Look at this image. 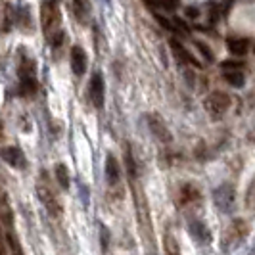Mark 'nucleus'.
<instances>
[{"label": "nucleus", "mask_w": 255, "mask_h": 255, "mask_svg": "<svg viewBox=\"0 0 255 255\" xmlns=\"http://www.w3.org/2000/svg\"><path fill=\"white\" fill-rule=\"evenodd\" d=\"M17 75H19V94L21 96H33L38 89L37 65H35V62L31 58H27V56L21 58Z\"/></svg>", "instance_id": "obj_1"}, {"label": "nucleus", "mask_w": 255, "mask_h": 255, "mask_svg": "<svg viewBox=\"0 0 255 255\" xmlns=\"http://www.w3.org/2000/svg\"><path fill=\"white\" fill-rule=\"evenodd\" d=\"M213 204L223 213L236 211V186L232 182H223L213 190Z\"/></svg>", "instance_id": "obj_2"}, {"label": "nucleus", "mask_w": 255, "mask_h": 255, "mask_svg": "<svg viewBox=\"0 0 255 255\" xmlns=\"http://www.w3.org/2000/svg\"><path fill=\"white\" fill-rule=\"evenodd\" d=\"M58 2L60 0H42L40 4V25L46 37H50L54 31H58V25H60Z\"/></svg>", "instance_id": "obj_3"}, {"label": "nucleus", "mask_w": 255, "mask_h": 255, "mask_svg": "<svg viewBox=\"0 0 255 255\" xmlns=\"http://www.w3.org/2000/svg\"><path fill=\"white\" fill-rule=\"evenodd\" d=\"M230 104H232V98H230L227 92L223 90H213L207 98H205V110L207 114L211 115L213 119H221L223 115L229 112Z\"/></svg>", "instance_id": "obj_4"}, {"label": "nucleus", "mask_w": 255, "mask_h": 255, "mask_svg": "<svg viewBox=\"0 0 255 255\" xmlns=\"http://www.w3.org/2000/svg\"><path fill=\"white\" fill-rule=\"evenodd\" d=\"M89 96L90 102L96 110H102L104 108V96H106V83H104L102 73H92L89 83Z\"/></svg>", "instance_id": "obj_5"}, {"label": "nucleus", "mask_w": 255, "mask_h": 255, "mask_svg": "<svg viewBox=\"0 0 255 255\" xmlns=\"http://www.w3.org/2000/svg\"><path fill=\"white\" fill-rule=\"evenodd\" d=\"M146 123H148V128H150V132H152L153 136L157 138L159 142H173V134H171V130L167 128L165 121L159 117L157 114H148L146 115Z\"/></svg>", "instance_id": "obj_6"}, {"label": "nucleus", "mask_w": 255, "mask_h": 255, "mask_svg": "<svg viewBox=\"0 0 255 255\" xmlns=\"http://www.w3.org/2000/svg\"><path fill=\"white\" fill-rule=\"evenodd\" d=\"M37 194H38V200L44 205V209L50 213L52 217H62L64 209H62V205H60V200L56 198V194H54L48 186H38Z\"/></svg>", "instance_id": "obj_7"}, {"label": "nucleus", "mask_w": 255, "mask_h": 255, "mask_svg": "<svg viewBox=\"0 0 255 255\" xmlns=\"http://www.w3.org/2000/svg\"><path fill=\"white\" fill-rule=\"evenodd\" d=\"M171 52H173V56L179 60L180 64H184V65H192V67H202V64L198 62V58L192 54L182 42H180L179 38H171Z\"/></svg>", "instance_id": "obj_8"}, {"label": "nucleus", "mask_w": 255, "mask_h": 255, "mask_svg": "<svg viewBox=\"0 0 255 255\" xmlns=\"http://www.w3.org/2000/svg\"><path fill=\"white\" fill-rule=\"evenodd\" d=\"M246 236H248V225H246V221L234 219V221L230 223L227 234H225V242H227V246L230 248V246H236V244L244 242Z\"/></svg>", "instance_id": "obj_9"}, {"label": "nucleus", "mask_w": 255, "mask_h": 255, "mask_svg": "<svg viewBox=\"0 0 255 255\" xmlns=\"http://www.w3.org/2000/svg\"><path fill=\"white\" fill-rule=\"evenodd\" d=\"M69 62H71V71H73L77 77L85 75L89 58H87V52L83 50V46H79V44L71 46V52H69Z\"/></svg>", "instance_id": "obj_10"}, {"label": "nucleus", "mask_w": 255, "mask_h": 255, "mask_svg": "<svg viewBox=\"0 0 255 255\" xmlns=\"http://www.w3.org/2000/svg\"><path fill=\"white\" fill-rule=\"evenodd\" d=\"M188 234L198 244L211 242V230L207 229V225H205L204 221H200V219H194V221L188 223Z\"/></svg>", "instance_id": "obj_11"}, {"label": "nucleus", "mask_w": 255, "mask_h": 255, "mask_svg": "<svg viewBox=\"0 0 255 255\" xmlns=\"http://www.w3.org/2000/svg\"><path fill=\"white\" fill-rule=\"evenodd\" d=\"M0 155H2V159H4L8 165L15 167V169H23V167L27 165L25 153L21 152L17 146H8V148H2V150H0Z\"/></svg>", "instance_id": "obj_12"}, {"label": "nucleus", "mask_w": 255, "mask_h": 255, "mask_svg": "<svg viewBox=\"0 0 255 255\" xmlns=\"http://www.w3.org/2000/svg\"><path fill=\"white\" fill-rule=\"evenodd\" d=\"M202 202V194L198 190V186L194 184H184L179 190V204L180 205H194Z\"/></svg>", "instance_id": "obj_13"}, {"label": "nucleus", "mask_w": 255, "mask_h": 255, "mask_svg": "<svg viewBox=\"0 0 255 255\" xmlns=\"http://www.w3.org/2000/svg\"><path fill=\"white\" fill-rule=\"evenodd\" d=\"M121 179V169H119V163L115 159L114 153H108L106 157V180L110 186H115Z\"/></svg>", "instance_id": "obj_14"}, {"label": "nucleus", "mask_w": 255, "mask_h": 255, "mask_svg": "<svg viewBox=\"0 0 255 255\" xmlns=\"http://www.w3.org/2000/svg\"><path fill=\"white\" fill-rule=\"evenodd\" d=\"M15 17H17V13L13 10V6L6 4L0 12V33H10V29L15 23Z\"/></svg>", "instance_id": "obj_15"}, {"label": "nucleus", "mask_w": 255, "mask_h": 255, "mask_svg": "<svg viewBox=\"0 0 255 255\" xmlns=\"http://www.w3.org/2000/svg\"><path fill=\"white\" fill-rule=\"evenodd\" d=\"M227 44H229V50L232 52L234 56H244V54H248V50H250V40L244 37L229 38Z\"/></svg>", "instance_id": "obj_16"}, {"label": "nucleus", "mask_w": 255, "mask_h": 255, "mask_svg": "<svg viewBox=\"0 0 255 255\" xmlns=\"http://www.w3.org/2000/svg\"><path fill=\"white\" fill-rule=\"evenodd\" d=\"M125 165H127L128 180L136 182V179H138V167H136V159H134V153L130 150V146H127V150H125Z\"/></svg>", "instance_id": "obj_17"}, {"label": "nucleus", "mask_w": 255, "mask_h": 255, "mask_svg": "<svg viewBox=\"0 0 255 255\" xmlns=\"http://www.w3.org/2000/svg\"><path fill=\"white\" fill-rule=\"evenodd\" d=\"M223 77L225 81L236 87V89H242L244 83H246V75H244V69H230V71H223Z\"/></svg>", "instance_id": "obj_18"}, {"label": "nucleus", "mask_w": 255, "mask_h": 255, "mask_svg": "<svg viewBox=\"0 0 255 255\" xmlns=\"http://www.w3.org/2000/svg\"><path fill=\"white\" fill-rule=\"evenodd\" d=\"M54 175H56V180L58 184L64 188V190H69V184H71V179H69V171L64 163H58L56 169H54Z\"/></svg>", "instance_id": "obj_19"}, {"label": "nucleus", "mask_w": 255, "mask_h": 255, "mask_svg": "<svg viewBox=\"0 0 255 255\" xmlns=\"http://www.w3.org/2000/svg\"><path fill=\"white\" fill-rule=\"evenodd\" d=\"M71 8H73V13H75V19L81 23V25H85L87 23V2L85 0H71Z\"/></svg>", "instance_id": "obj_20"}, {"label": "nucleus", "mask_w": 255, "mask_h": 255, "mask_svg": "<svg viewBox=\"0 0 255 255\" xmlns=\"http://www.w3.org/2000/svg\"><path fill=\"white\" fill-rule=\"evenodd\" d=\"M194 44H196V48H198V52L202 54V58H204L205 62H209V64H211V62L215 60V56H213L211 48H209V46L205 44L204 40H194Z\"/></svg>", "instance_id": "obj_21"}, {"label": "nucleus", "mask_w": 255, "mask_h": 255, "mask_svg": "<svg viewBox=\"0 0 255 255\" xmlns=\"http://www.w3.org/2000/svg\"><path fill=\"white\" fill-rule=\"evenodd\" d=\"M6 242H8V246H10L12 255H23L21 244H19V240L15 238V234H13V232H8V234H6Z\"/></svg>", "instance_id": "obj_22"}, {"label": "nucleus", "mask_w": 255, "mask_h": 255, "mask_svg": "<svg viewBox=\"0 0 255 255\" xmlns=\"http://www.w3.org/2000/svg\"><path fill=\"white\" fill-rule=\"evenodd\" d=\"M246 207L250 211H255V177L252 179L250 186H248V192H246Z\"/></svg>", "instance_id": "obj_23"}, {"label": "nucleus", "mask_w": 255, "mask_h": 255, "mask_svg": "<svg viewBox=\"0 0 255 255\" xmlns=\"http://www.w3.org/2000/svg\"><path fill=\"white\" fill-rule=\"evenodd\" d=\"M165 252H167V255H180L179 244L175 240V236H171V234L165 236Z\"/></svg>", "instance_id": "obj_24"}, {"label": "nucleus", "mask_w": 255, "mask_h": 255, "mask_svg": "<svg viewBox=\"0 0 255 255\" xmlns=\"http://www.w3.org/2000/svg\"><path fill=\"white\" fill-rule=\"evenodd\" d=\"M223 71H230V69H244V62H238V60H227L223 62Z\"/></svg>", "instance_id": "obj_25"}, {"label": "nucleus", "mask_w": 255, "mask_h": 255, "mask_svg": "<svg viewBox=\"0 0 255 255\" xmlns=\"http://www.w3.org/2000/svg\"><path fill=\"white\" fill-rule=\"evenodd\" d=\"M0 255H6V248H4V236L0 232Z\"/></svg>", "instance_id": "obj_26"}, {"label": "nucleus", "mask_w": 255, "mask_h": 255, "mask_svg": "<svg viewBox=\"0 0 255 255\" xmlns=\"http://www.w3.org/2000/svg\"><path fill=\"white\" fill-rule=\"evenodd\" d=\"M198 13H200V12H198L196 8H194V10L190 8V10H188V17H198Z\"/></svg>", "instance_id": "obj_27"}, {"label": "nucleus", "mask_w": 255, "mask_h": 255, "mask_svg": "<svg viewBox=\"0 0 255 255\" xmlns=\"http://www.w3.org/2000/svg\"><path fill=\"white\" fill-rule=\"evenodd\" d=\"M2 136H4V123L0 121V140H2Z\"/></svg>", "instance_id": "obj_28"}]
</instances>
